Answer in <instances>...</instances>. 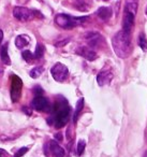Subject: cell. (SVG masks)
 <instances>
[{
  "mask_svg": "<svg viewBox=\"0 0 147 157\" xmlns=\"http://www.w3.org/2000/svg\"><path fill=\"white\" fill-rule=\"evenodd\" d=\"M51 73L55 81L63 82L65 80H67L68 75H69V70H68L67 66H65L63 63H57L51 69Z\"/></svg>",
  "mask_w": 147,
  "mask_h": 157,
  "instance_id": "5b68a950",
  "label": "cell"
},
{
  "mask_svg": "<svg viewBox=\"0 0 147 157\" xmlns=\"http://www.w3.org/2000/svg\"><path fill=\"white\" fill-rule=\"evenodd\" d=\"M39 14L38 11H33L28 8L24 7H15L13 10V15L16 20L21 21V22H28L31 21L32 18L36 17V15Z\"/></svg>",
  "mask_w": 147,
  "mask_h": 157,
  "instance_id": "277c9868",
  "label": "cell"
},
{
  "mask_svg": "<svg viewBox=\"0 0 147 157\" xmlns=\"http://www.w3.org/2000/svg\"><path fill=\"white\" fill-rule=\"evenodd\" d=\"M23 110L26 112V114H28V115H31V110L30 109H27L26 107H24V108H23Z\"/></svg>",
  "mask_w": 147,
  "mask_h": 157,
  "instance_id": "484cf974",
  "label": "cell"
},
{
  "mask_svg": "<svg viewBox=\"0 0 147 157\" xmlns=\"http://www.w3.org/2000/svg\"><path fill=\"white\" fill-rule=\"evenodd\" d=\"M22 55H23V58L25 59L26 61H31L33 58H35V56H33V54L30 52V51H24V52L22 53Z\"/></svg>",
  "mask_w": 147,
  "mask_h": 157,
  "instance_id": "44dd1931",
  "label": "cell"
},
{
  "mask_svg": "<svg viewBox=\"0 0 147 157\" xmlns=\"http://www.w3.org/2000/svg\"><path fill=\"white\" fill-rule=\"evenodd\" d=\"M134 18H135V13L131 12L126 8L125 13H123V30L128 33H131L132 29L134 26Z\"/></svg>",
  "mask_w": 147,
  "mask_h": 157,
  "instance_id": "52a82bcc",
  "label": "cell"
},
{
  "mask_svg": "<svg viewBox=\"0 0 147 157\" xmlns=\"http://www.w3.org/2000/svg\"><path fill=\"white\" fill-rule=\"evenodd\" d=\"M113 14V11L111 8L108 7H101L99 10L97 11V15L101 18L102 21H107L111 18Z\"/></svg>",
  "mask_w": 147,
  "mask_h": 157,
  "instance_id": "5bb4252c",
  "label": "cell"
},
{
  "mask_svg": "<svg viewBox=\"0 0 147 157\" xmlns=\"http://www.w3.org/2000/svg\"><path fill=\"white\" fill-rule=\"evenodd\" d=\"M76 54H78L80 56L84 57L85 59L89 61H92L95 59H97V53L92 50V48H88V46H80L76 48Z\"/></svg>",
  "mask_w": 147,
  "mask_h": 157,
  "instance_id": "ba28073f",
  "label": "cell"
},
{
  "mask_svg": "<svg viewBox=\"0 0 147 157\" xmlns=\"http://www.w3.org/2000/svg\"><path fill=\"white\" fill-rule=\"evenodd\" d=\"M144 157H147V152H145V154H144Z\"/></svg>",
  "mask_w": 147,
  "mask_h": 157,
  "instance_id": "83f0119b",
  "label": "cell"
},
{
  "mask_svg": "<svg viewBox=\"0 0 147 157\" xmlns=\"http://www.w3.org/2000/svg\"><path fill=\"white\" fill-rule=\"evenodd\" d=\"M85 147H86V142L84 140H80L77 143V148H76V153H77L78 156H81L84 153Z\"/></svg>",
  "mask_w": 147,
  "mask_h": 157,
  "instance_id": "ffe728a7",
  "label": "cell"
},
{
  "mask_svg": "<svg viewBox=\"0 0 147 157\" xmlns=\"http://www.w3.org/2000/svg\"><path fill=\"white\" fill-rule=\"evenodd\" d=\"M8 42H6L3 45H1L0 48V58H1V61L5 65H11V59H10V56L8 54Z\"/></svg>",
  "mask_w": 147,
  "mask_h": 157,
  "instance_id": "4fadbf2b",
  "label": "cell"
},
{
  "mask_svg": "<svg viewBox=\"0 0 147 157\" xmlns=\"http://www.w3.org/2000/svg\"><path fill=\"white\" fill-rule=\"evenodd\" d=\"M113 78V73L110 70H102L101 72H99L97 76V82L99 84V86H104L106 84H108Z\"/></svg>",
  "mask_w": 147,
  "mask_h": 157,
  "instance_id": "30bf717a",
  "label": "cell"
},
{
  "mask_svg": "<svg viewBox=\"0 0 147 157\" xmlns=\"http://www.w3.org/2000/svg\"><path fill=\"white\" fill-rule=\"evenodd\" d=\"M22 87H23V82L17 75H12L11 76V90H10V95H11V99L13 102H17L21 98V94H22Z\"/></svg>",
  "mask_w": 147,
  "mask_h": 157,
  "instance_id": "8992f818",
  "label": "cell"
},
{
  "mask_svg": "<svg viewBox=\"0 0 147 157\" xmlns=\"http://www.w3.org/2000/svg\"><path fill=\"white\" fill-rule=\"evenodd\" d=\"M43 68L42 67H36V68H33L32 70L30 71V76L32 78H39L40 75L42 74V72H43Z\"/></svg>",
  "mask_w": 147,
  "mask_h": 157,
  "instance_id": "d6986e66",
  "label": "cell"
},
{
  "mask_svg": "<svg viewBox=\"0 0 147 157\" xmlns=\"http://www.w3.org/2000/svg\"><path fill=\"white\" fill-rule=\"evenodd\" d=\"M43 54H44V46L42 44H37V48H36V52L33 54L35 58L37 59H40L43 57Z\"/></svg>",
  "mask_w": 147,
  "mask_h": 157,
  "instance_id": "e0dca14e",
  "label": "cell"
},
{
  "mask_svg": "<svg viewBox=\"0 0 147 157\" xmlns=\"http://www.w3.org/2000/svg\"><path fill=\"white\" fill-rule=\"evenodd\" d=\"M2 38H3V33L0 30V44H1V41H2Z\"/></svg>",
  "mask_w": 147,
  "mask_h": 157,
  "instance_id": "4316f807",
  "label": "cell"
},
{
  "mask_svg": "<svg viewBox=\"0 0 147 157\" xmlns=\"http://www.w3.org/2000/svg\"><path fill=\"white\" fill-rule=\"evenodd\" d=\"M29 44V38L27 36L21 35L18 37H16L15 39V45L17 46L18 48H23L24 46L28 45Z\"/></svg>",
  "mask_w": 147,
  "mask_h": 157,
  "instance_id": "2e32d148",
  "label": "cell"
},
{
  "mask_svg": "<svg viewBox=\"0 0 147 157\" xmlns=\"http://www.w3.org/2000/svg\"><path fill=\"white\" fill-rule=\"evenodd\" d=\"M138 45L141 46L143 51H147V40L144 33H140V36H138Z\"/></svg>",
  "mask_w": 147,
  "mask_h": 157,
  "instance_id": "ac0fdd59",
  "label": "cell"
},
{
  "mask_svg": "<svg viewBox=\"0 0 147 157\" xmlns=\"http://www.w3.org/2000/svg\"><path fill=\"white\" fill-rule=\"evenodd\" d=\"M86 40L91 48H97L103 41V37L99 33H88L86 35Z\"/></svg>",
  "mask_w": 147,
  "mask_h": 157,
  "instance_id": "8fae6325",
  "label": "cell"
},
{
  "mask_svg": "<svg viewBox=\"0 0 147 157\" xmlns=\"http://www.w3.org/2000/svg\"><path fill=\"white\" fill-rule=\"evenodd\" d=\"M55 138L57 139V141H62V136H61V133H57V135H55Z\"/></svg>",
  "mask_w": 147,
  "mask_h": 157,
  "instance_id": "d4e9b609",
  "label": "cell"
},
{
  "mask_svg": "<svg viewBox=\"0 0 147 157\" xmlns=\"http://www.w3.org/2000/svg\"><path fill=\"white\" fill-rule=\"evenodd\" d=\"M28 152V147H22L20 148V150L17 151V152L15 153V155H14V157H22L24 156L26 153Z\"/></svg>",
  "mask_w": 147,
  "mask_h": 157,
  "instance_id": "7402d4cb",
  "label": "cell"
},
{
  "mask_svg": "<svg viewBox=\"0 0 147 157\" xmlns=\"http://www.w3.org/2000/svg\"><path fill=\"white\" fill-rule=\"evenodd\" d=\"M88 20V16H83V17H74V16L68 15V14H58L55 17V22L59 27L65 29H71L76 26H80L83 23Z\"/></svg>",
  "mask_w": 147,
  "mask_h": 157,
  "instance_id": "3957f363",
  "label": "cell"
},
{
  "mask_svg": "<svg viewBox=\"0 0 147 157\" xmlns=\"http://www.w3.org/2000/svg\"><path fill=\"white\" fill-rule=\"evenodd\" d=\"M0 157H10L9 153L3 148H0Z\"/></svg>",
  "mask_w": 147,
  "mask_h": 157,
  "instance_id": "cb8c5ba5",
  "label": "cell"
},
{
  "mask_svg": "<svg viewBox=\"0 0 147 157\" xmlns=\"http://www.w3.org/2000/svg\"><path fill=\"white\" fill-rule=\"evenodd\" d=\"M112 45L115 54L119 58H127L131 53V38L130 33L120 30L115 33L112 39Z\"/></svg>",
  "mask_w": 147,
  "mask_h": 157,
  "instance_id": "6da1fadb",
  "label": "cell"
},
{
  "mask_svg": "<svg viewBox=\"0 0 147 157\" xmlns=\"http://www.w3.org/2000/svg\"><path fill=\"white\" fill-rule=\"evenodd\" d=\"M104 1H106V0H104Z\"/></svg>",
  "mask_w": 147,
  "mask_h": 157,
  "instance_id": "f546056e",
  "label": "cell"
},
{
  "mask_svg": "<svg viewBox=\"0 0 147 157\" xmlns=\"http://www.w3.org/2000/svg\"><path fill=\"white\" fill-rule=\"evenodd\" d=\"M83 108H84V99L83 98H80L76 103V108H75V112H74V115H73V123L75 124L77 122L78 117H80V114L82 112Z\"/></svg>",
  "mask_w": 147,
  "mask_h": 157,
  "instance_id": "9a60e30c",
  "label": "cell"
},
{
  "mask_svg": "<svg viewBox=\"0 0 147 157\" xmlns=\"http://www.w3.org/2000/svg\"><path fill=\"white\" fill-rule=\"evenodd\" d=\"M69 42H70V39H69V38H67V39H65V40L57 41L56 43H55V46H56V48H62V46H65L66 44H68Z\"/></svg>",
  "mask_w": 147,
  "mask_h": 157,
  "instance_id": "603a6c76",
  "label": "cell"
},
{
  "mask_svg": "<svg viewBox=\"0 0 147 157\" xmlns=\"http://www.w3.org/2000/svg\"><path fill=\"white\" fill-rule=\"evenodd\" d=\"M31 105H32L33 109L38 110V111H45L48 108V101L45 97L41 96V95H38L32 100Z\"/></svg>",
  "mask_w": 147,
  "mask_h": 157,
  "instance_id": "9c48e42d",
  "label": "cell"
},
{
  "mask_svg": "<svg viewBox=\"0 0 147 157\" xmlns=\"http://www.w3.org/2000/svg\"><path fill=\"white\" fill-rule=\"evenodd\" d=\"M70 117V108L68 105L67 101L65 99H61L60 101H57L54 107V115L52 120H48L50 125H53L56 128H62L68 123Z\"/></svg>",
  "mask_w": 147,
  "mask_h": 157,
  "instance_id": "7a4b0ae2",
  "label": "cell"
},
{
  "mask_svg": "<svg viewBox=\"0 0 147 157\" xmlns=\"http://www.w3.org/2000/svg\"><path fill=\"white\" fill-rule=\"evenodd\" d=\"M50 151L54 157H63L65 156V150L57 143V141L50 142Z\"/></svg>",
  "mask_w": 147,
  "mask_h": 157,
  "instance_id": "7c38bea8",
  "label": "cell"
},
{
  "mask_svg": "<svg viewBox=\"0 0 147 157\" xmlns=\"http://www.w3.org/2000/svg\"><path fill=\"white\" fill-rule=\"evenodd\" d=\"M146 15H147V8H146Z\"/></svg>",
  "mask_w": 147,
  "mask_h": 157,
  "instance_id": "f1b7e54d",
  "label": "cell"
}]
</instances>
